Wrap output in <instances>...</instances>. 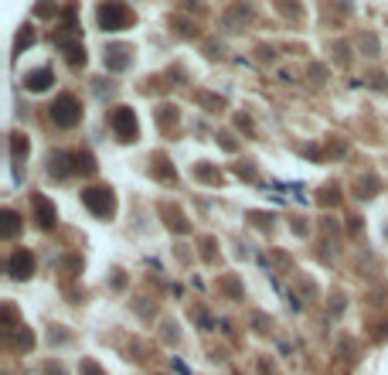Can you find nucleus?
Returning a JSON list of instances; mask_svg holds the SVG:
<instances>
[{"label": "nucleus", "mask_w": 388, "mask_h": 375, "mask_svg": "<svg viewBox=\"0 0 388 375\" xmlns=\"http://www.w3.org/2000/svg\"><path fill=\"white\" fill-rule=\"evenodd\" d=\"M82 201H85L96 215H113V205H116L109 188H89V191L82 194Z\"/></svg>", "instance_id": "obj_2"}, {"label": "nucleus", "mask_w": 388, "mask_h": 375, "mask_svg": "<svg viewBox=\"0 0 388 375\" xmlns=\"http://www.w3.org/2000/svg\"><path fill=\"white\" fill-rule=\"evenodd\" d=\"M52 116H55V123H58V127H76L78 116H82V109H78V103L72 99V96H62V99L55 103Z\"/></svg>", "instance_id": "obj_3"}, {"label": "nucleus", "mask_w": 388, "mask_h": 375, "mask_svg": "<svg viewBox=\"0 0 388 375\" xmlns=\"http://www.w3.org/2000/svg\"><path fill=\"white\" fill-rule=\"evenodd\" d=\"M113 130L120 134V140H133L136 136V116L129 109H116L113 113Z\"/></svg>", "instance_id": "obj_4"}, {"label": "nucleus", "mask_w": 388, "mask_h": 375, "mask_svg": "<svg viewBox=\"0 0 388 375\" xmlns=\"http://www.w3.org/2000/svg\"><path fill=\"white\" fill-rule=\"evenodd\" d=\"M99 24L106 31H123L129 24V10L123 3H106V7H99Z\"/></svg>", "instance_id": "obj_1"}, {"label": "nucleus", "mask_w": 388, "mask_h": 375, "mask_svg": "<svg viewBox=\"0 0 388 375\" xmlns=\"http://www.w3.org/2000/svg\"><path fill=\"white\" fill-rule=\"evenodd\" d=\"M48 79H52V76H48V72H34V76H27V85H31V89H34V92H41V89H45V85H48Z\"/></svg>", "instance_id": "obj_6"}, {"label": "nucleus", "mask_w": 388, "mask_h": 375, "mask_svg": "<svg viewBox=\"0 0 388 375\" xmlns=\"http://www.w3.org/2000/svg\"><path fill=\"white\" fill-rule=\"evenodd\" d=\"M7 269L17 276V280H24V276H31V269H34V260H31V253L27 249H17L14 256H10V263H7Z\"/></svg>", "instance_id": "obj_5"}]
</instances>
